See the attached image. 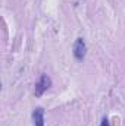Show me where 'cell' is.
<instances>
[{
    "label": "cell",
    "instance_id": "1",
    "mask_svg": "<svg viewBox=\"0 0 125 126\" xmlns=\"http://www.w3.org/2000/svg\"><path fill=\"white\" fill-rule=\"evenodd\" d=\"M50 85H52V79H50L46 73H43V75L40 76L38 82L35 84V95H37V97L43 95L44 91H47V90L50 88Z\"/></svg>",
    "mask_w": 125,
    "mask_h": 126
},
{
    "label": "cell",
    "instance_id": "2",
    "mask_svg": "<svg viewBox=\"0 0 125 126\" xmlns=\"http://www.w3.org/2000/svg\"><path fill=\"white\" fill-rule=\"evenodd\" d=\"M85 51H87V46H85V41L83 38H77L75 44H74V56L78 59V60H83L85 57Z\"/></svg>",
    "mask_w": 125,
    "mask_h": 126
},
{
    "label": "cell",
    "instance_id": "3",
    "mask_svg": "<svg viewBox=\"0 0 125 126\" xmlns=\"http://www.w3.org/2000/svg\"><path fill=\"white\" fill-rule=\"evenodd\" d=\"M32 122H34V126H44V110L41 107L34 109V111H32Z\"/></svg>",
    "mask_w": 125,
    "mask_h": 126
},
{
    "label": "cell",
    "instance_id": "4",
    "mask_svg": "<svg viewBox=\"0 0 125 126\" xmlns=\"http://www.w3.org/2000/svg\"><path fill=\"white\" fill-rule=\"evenodd\" d=\"M102 126H109V120H107L106 117H104V119L102 120Z\"/></svg>",
    "mask_w": 125,
    "mask_h": 126
}]
</instances>
